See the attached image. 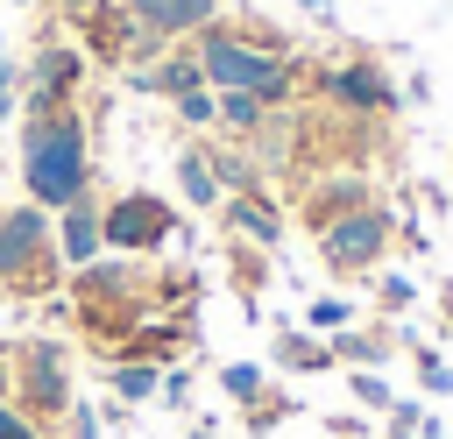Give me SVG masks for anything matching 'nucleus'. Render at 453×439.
<instances>
[{"label": "nucleus", "instance_id": "f257e3e1", "mask_svg": "<svg viewBox=\"0 0 453 439\" xmlns=\"http://www.w3.org/2000/svg\"><path fill=\"white\" fill-rule=\"evenodd\" d=\"M191 57H198V71H205L212 92H255L262 106H283V99L297 92V78H304V64H297L276 35L226 28V21L198 28V35H191Z\"/></svg>", "mask_w": 453, "mask_h": 439}, {"label": "nucleus", "instance_id": "f03ea898", "mask_svg": "<svg viewBox=\"0 0 453 439\" xmlns=\"http://www.w3.org/2000/svg\"><path fill=\"white\" fill-rule=\"evenodd\" d=\"M21 184H28V205L42 212H64L71 198L92 191V135L71 106L21 120Z\"/></svg>", "mask_w": 453, "mask_h": 439}, {"label": "nucleus", "instance_id": "7ed1b4c3", "mask_svg": "<svg viewBox=\"0 0 453 439\" xmlns=\"http://www.w3.org/2000/svg\"><path fill=\"white\" fill-rule=\"evenodd\" d=\"M71 312H78V326H85V340H99V347H120L142 319H156V304H163V276L149 283V269H134L127 255L120 262H85V269H71Z\"/></svg>", "mask_w": 453, "mask_h": 439}, {"label": "nucleus", "instance_id": "20e7f679", "mask_svg": "<svg viewBox=\"0 0 453 439\" xmlns=\"http://www.w3.org/2000/svg\"><path fill=\"white\" fill-rule=\"evenodd\" d=\"M57 220L42 205H0V283L28 297H57Z\"/></svg>", "mask_w": 453, "mask_h": 439}, {"label": "nucleus", "instance_id": "39448f33", "mask_svg": "<svg viewBox=\"0 0 453 439\" xmlns=\"http://www.w3.org/2000/svg\"><path fill=\"white\" fill-rule=\"evenodd\" d=\"M35 432H50L78 397H71V354L57 340H21L14 347V397H7Z\"/></svg>", "mask_w": 453, "mask_h": 439}, {"label": "nucleus", "instance_id": "423d86ee", "mask_svg": "<svg viewBox=\"0 0 453 439\" xmlns=\"http://www.w3.org/2000/svg\"><path fill=\"white\" fill-rule=\"evenodd\" d=\"M311 85H319V99H333V106L354 113V120H389V113L403 106V85H396V71H382V57L311 64Z\"/></svg>", "mask_w": 453, "mask_h": 439}, {"label": "nucleus", "instance_id": "0eeeda50", "mask_svg": "<svg viewBox=\"0 0 453 439\" xmlns=\"http://www.w3.org/2000/svg\"><path fill=\"white\" fill-rule=\"evenodd\" d=\"M389 248H396V212H389L382 198H375V205H361V212H347V220H333V227L319 234V262H326L340 283L375 276Z\"/></svg>", "mask_w": 453, "mask_h": 439}, {"label": "nucleus", "instance_id": "6e6552de", "mask_svg": "<svg viewBox=\"0 0 453 439\" xmlns=\"http://www.w3.org/2000/svg\"><path fill=\"white\" fill-rule=\"evenodd\" d=\"M177 241V212L163 191H120L106 198V248L113 255H156Z\"/></svg>", "mask_w": 453, "mask_h": 439}, {"label": "nucleus", "instance_id": "1a4fd4ad", "mask_svg": "<svg viewBox=\"0 0 453 439\" xmlns=\"http://www.w3.org/2000/svg\"><path fill=\"white\" fill-rule=\"evenodd\" d=\"M361 205H375V177H368V170H333V177H319V184L297 191V220H304L311 234H326L333 220H347V212H361Z\"/></svg>", "mask_w": 453, "mask_h": 439}, {"label": "nucleus", "instance_id": "9d476101", "mask_svg": "<svg viewBox=\"0 0 453 439\" xmlns=\"http://www.w3.org/2000/svg\"><path fill=\"white\" fill-rule=\"evenodd\" d=\"M78 85H85V50H71V42H42L35 64H28V113H57V106H71Z\"/></svg>", "mask_w": 453, "mask_h": 439}, {"label": "nucleus", "instance_id": "9b49d317", "mask_svg": "<svg viewBox=\"0 0 453 439\" xmlns=\"http://www.w3.org/2000/svg\"><path fill=\"white\" fill-rule=\"evenodd\" d=\"M99 255H106V198L85 191V198H71V205L57 212V262H64V269H85V262H99Z\"/></svg>", "mask_w": 453, "mask_h": 439}, {"label": "nucleus", "instance_id": "f8f14e48", "mask_svg": "<svg viewBox=\"0 0 453 439\" xmlns=\"http://www.w3.org/2000/svg\"><path fill=\"white\" fill-rule=\"evenodd\" d=\"M304 135H311V127H304L297 113H283V106H269V113H262V127H255V135H241V142H248V163H255L262 177H283V170L297 163V149H304Z\"/></svg>", "mask_w": 453, "mask_h": 439}, {"label": "nucleus", "instance_id": "ddd939ff", "mask_svg": "<svg viewBox=\"0 0 453 439\" xmlns=\"http://www.w3.org/2000/svg\"><path fill=\"white\" fill-rule=\"evenodd\" d=\"M120 7H127L134 28H149V35H163V42L198 35V28L219 21V0H120Z\"/></svg>", "mask_w": 453, "mask_h": 439}, {"label": "nucleus", "instance_id": "4468645a", "mask_svg": "<svg viewBox=\"0 0 453 439\" xmlns=\"http://www.w3.org/2000/svg\"><path fill=\"white\" fill-rule=\"evenodd\" d=\"M219 227H226V241L276 248V241H283V205H276L269 191H234V198H219Z\"/></svg>", "mask_w": 453, "mask_h": 439}, {"label": "nucleus", "instance_id": "2eb2a0df", "mask_svg": "<svg viewBox=\"0 0 453 439\" xmlns=\"http://www.w3.org/2000/svg\"><path fill=\"white\" fill-rule=\"evenodd\" d=\"M326 347H333V368H382L396 354V326H347Z\"/></svg>", "mask_w": 453, "mask_h": 439}, {"label": "nucleus", "instance_id": "dca6fc26", "mask_svg": "<svg viewBox=\"0 0 453 439\" xmlns=\"http://www.w3.org/2000/svg\"><path fill=\"white\" fill-rule=\"evenodd\" d=\"M177 191H184V205L191 212H219V170H212V149L198 142V149H177Z\"/></svg>", "mask_w": 453, "mask_h": 439}, {"label": "nucleus", "instance_id": "f3484780", "mask_svg": "<svg viewBox=\"0 0 453 439\" xmlns=\"http://www.w3.org/2000/svg\"><path fill=\"white\" fill-rule=\"evenodd\" d=\"M276 368L283 375H326L333 368V347L304 326H276Z\"/></svg>", "mask_w": 453, "mask_h": 439}, {"label": "nucleus", "instance_id": "a211bd4d", "mask_svg": "<svg viewBox=\"0 0 453 439\" xmlns=\"http://www.w3.org/2000/svg\"><path fill=\"white\" fill-rule=\"evenodd\" d=\"M382 439H446L439 411H425V397H396L382 411Z\"/></svg>", "mask_w": 453, "mask_h": 439}, {"label": "nucleus", "instance_id": "6ab92c4d", "mask_svg": "<svg viewBox=\"0 0 453 439\" xmlns=\"http://www.w3.org/2000/svg\"><path fill=\"white\" fill-rule=\"evenodd\" d=\"M106 382H113L120 404H149L163 389V368H149V361H106Z\"/></svg>", "mask_w": 453, "mask_h": 439}, {"label": "nucleus", "instance_id": "aec40b11", "mask_svg": "<svg viewBox=\"0 0 453 439\" xmlns=\"http://www.w3.org/2000/svg\"><path fill=\"white\" fill-rule=\"evenodd\" d=\"M283 418H297V397H290V389H262L255 404H241V425H248V439H269Z\"/></svg>", "mask_w": 453, "mask_h": 439}, {"label": "nucleus", "instance_id": "412c9836", "mask_svg": "<svg viewBox=\"0 0 453 439\" xmlns=\"http://www.w3.org/2000/svg\"><path fill=\"white\" fill-rule=\"evenodd\" d=\"M262 113H269V106H262L255 92H219V120H212V127H226V135H255Z\"/></svg>", "mask_w": 453, "mask_h": 439}, {"label": "nucleus", "instance_id": "4be33fe9", "mask_svg": "<svg viewBox=\"0 0 453 439\" xmlns=\"http://www.w3.org/2000/svg\"><path fill=\"white\" fill-rule=\"evenodd\" d=\"M212 170H219V191H226V198H234V191H269L262 170H255L241 149H212Z\"/></svg>", "mask_w": 453, "mask_h": 439}, {"label": "nucleus", "instance_id": "5701e85b", "mask_svg": "<svg viewBox=\"0 0 453 439\" xmlns=\"http://www.w3.org/2000/svg\"><path fill=\"white\" fill-rule=\"evenodd\" d=\"M411 304H418V283L396 276V269H375V312H382V319H403Z\"/></svg>", "mask_w": 453, "mask_h": 439}, {"label": "nucleus", "instance_id": "b1692460", "mask_svg": "<svg viewBox=\"0 0 453 439\" xmlns=\"http://www.w3.org/2000/svg\"><path fill=\"white\" fill-rule=\"evenodd\" d=\"M347 326H354V297H311V312H304V333L333 340V333H347Z\"/></svg>", "mask_w": 453, "mask_h": 439}, {"label": "nucleus", "instance_id": "393cba45", "mask_svg": "<svg viewBox=\"0 0 453 439\" xmlns=\"http://www.w3.org/2000/svg\"><path fill=\"white\" fill-rule=\"evenodd\" d=\"M219 389H226L234 404H255V397L269 389V375H262V361H226V368H219Z\"/></svg>", "mask_w": 453, "mask_h": 439}, {"label": "nucleus", "instance_id": "a878e982", "mask_svg": "<svg viewBox=\"0 0 453 439\" xmlns=\"http://www.w3.org/2000/svg\"><path fill=\"white\" fill-rule=\"evenodd\" d=\"M347 389H354L361 411H389V404H396V389L382 382V368H347Z\"/></svg>", "mask_w": 453, "mask_h": 439}, {"label": "nucleus", "instance_id": "bb28decb", "mask_svg": "<svg viewBox=\"0 0 453 439\" xmlns=\"http://www.w3.org/2000/svg\"><path fill=\"white\" fill-rule=\"evenodd\" d=\"M411 368H418V389H425V397H453V368H446V361L432 354V340H425V347L411 354Z\"/></svg>", "mask_w": 453, "mask_h": 439}, {"label": "nucleus", "instance_id": "cd10ccee", "mask_svg": "<svg viewBox=\"0 0 453 439\" xmlns=\"http://www.w3.org/2000/svg\"><path fill=\"white\" fill-rule=\"evenodd\" d=\"M177 120H184V127H212V120H219V92H212V85L184 92V99H177Z\"/></svg>", "mask_w": 453, "mask_h": 439}, {"label": "nucleus", "instance_id": "c85d7f7f", "mask_svg": "<svg viewBox=\"0 0 453 439\" xmlns=\"http://www.w3.org/2000/svg\"><path fill=\"white\" fill-rule=\"evenodd\" d=\"M396 248H403V255H425V248H432V241H425V227H418V212H411V205H403V212H396Z\"/></svg>", "mask_w": 453, "mask_h": 439}, {"label": "nucleus", "instance_id": "c756f323", "mask_svg": "<svg viewBox=\"0 0 453 439\" xmlns=\"http://www.w3.org/2000/svg\"><path fill=\"white\" fill-rule=\"evenodd\" d=\"M156 397H163L170 411H184V404H191V368H163V389H156Z\"/></svg>", "mask_w": 453, "mask_h": 439}, {"label": "nucleus", "instance_id": "7c9ffc66", "mask_svg": "<svg viewBox=\"0 0 453 439\" xmlns=\"http://www.w3.org/2000/svg\"><path fill=\"white\" fill-rule=\"evenodd\" d=\"M326 432H333V439H368V418H361V411H333Z\"/></svg>", "mask_w": 453, "mask_h": 439}, {"label": "nucleus", "instance_id": "2f4dec72", "mask_svg": "<svg viewBox=\"0 0 453 439\" xmlns=\"http://www.w3.org/2000/svg\"><path fill=\"white\" fill-rule=\"evenodd\" d=\"M411 191L425 198V212H439V220L453 212V191H446V184H432V177H425V184H411Z\"/></svg>", "mask_w": 453, "mask_h": 439}, {"label": "nucleus", "instance_id": "473e14b6", "mask_svg": "<svg viewBox=\"0 0 453 439\" xmlns=\"http://www.w3.org/2000/svg\"><path fill=\"white\" fill-rule=\"evenodd\" d=\"M0 439H42V432H35V425H28L14 404H0Z\"/></svg>", "mask_w": 453, "mask_h": 439}, {"label": "nucleus", "instance_id": "72a5a7b5", "mask_svg": "<svg viewBox=\"0 0 453 439\" xmlns=\"http://www.w3.org/2000/svg\"><path fill=\"white\" fill-rule=\"evenodd\" d=\"M297 7H304L311 21H333V0H297Z\"/></svg>", "mask_w": 453, "mask_h": 439}, {"label": "nucleus", "instance_id": "f704fd0d", "mask_svg": "<svg viewBox=\"0 0 453 439\" xmlns=\"http://www.w3.org/2000/svg\"><path fill=\"white\" fill-rule=\"evenodd\" d=\"M14 78H21V71H14V57L0 50V92H14Z\"/></svg>", "mask_w": 453, "mask_h": 439}, {"label": "nucleus", "instance_id": "c9c22d12", "mask_svg": "<svg viewBox=\"0 0 453 439\" xmlns=\"http://www.w3.org/2000/svg\"><path fill=\"white\" fill-rule=\"evenodd\" d=\"M184 439H219V425H212V418H198V425H191Z\"/></svg>", "mask_w": 453, "mask_h": 439}, {"label": "nucleus", "instance_id": "e433bc0d", "mask_svg": "<svg viewBox=\"0 0 453 439\" xmlns=\"http://www.w3.org/2000/svg\"><path fill=\"white\" fill-rule=\"evenodd\" d=\"M439 312H446V326H453V276L439 283Z\"/></svg>", "mask_w": 453, "mask_h": 439}, {"label": "nucleus", "instance_id": "4c0bfd02", "mask_svg": "<svg viewBox=\"0 0 453 439\" xmlns=\"http://www.w3.org/2000/svg\"><path fill=\"white\" fill-rule=\"evenodd\" d=\"M7 389H14V368H7V361H0V404H7Z\"/></svg>", "mask_w": 453, "mask_h": 439}, {"label": "nucleus", "instance_id": "58836bf2", "mask_svg": "<svg viewBox=\"0 0 453 439\" xmlns=\"http://www.w3.org/2000/svg\"><path fill=\"white\" fill-rule=\"evenodd\" d=\"M7 106H14V99H7V92H0V120H7Z\"/></svg>", "mask_w": 453, "mask_h": 439}]
</instances>
